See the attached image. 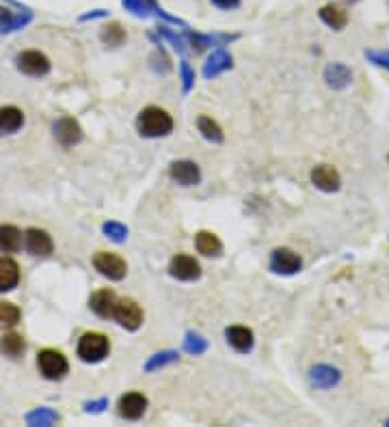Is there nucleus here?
<instances>
[{
	"label": "nucleus",
	"mask_w": 389,
	"mask_h": 427,
	"mask_svg": "<svg viewBox=\"0 0 389 427\" xmlns=\"http://www.w3.org/2000/svg\"><path fill=\"white\" fill-rule=\"evenodd\" d=\"M137 129L143 138H162L173 132V119L158 106L143 108L137 117Z\"/></svg>",
	"instance_id": "obj_1"
},
{
	"label": "nucleus",
	"mask_w": 389,
	"mask_h": 427,
	"mask_svg": "<svg viewBox=\"0 0 389 427\" xmlns=\"http://www.w3.org/2000/svg\"><path fill=\"white\" fill-rule=\"evenodd\" d=\"M110 352V341L102 332H85L78 339L76 354L83 363H102Z\"/></svg>",
	"instance_id": "obj_2"
},
{
	"label": "nucleus",
	"mask_w": 389,
	"mask_h": 427,
	"mask_svg": "<svg viewBox=\"0 0 389 427\" xmlns=\"http://www.w3.org/2000/svg\"><path fill=\"white\" fill-rule=\"evenodd\" d=\"M37 367H40L42 376L46 380H63L65 374L69 371V363L63 356V352L59 349H42L37 354Z\"/></svg>",
	"instance_id": "obj_3"
},
{
	"label": "nucleus",
	"mask_w": 389,
	"mask_h": 427,
	"mask_svg": "<svg viewBox=\"0 0 389 427\" xmlns=\"http://www.w3.org/2000/svg\"><path fill=\"white\" fill-rule=\"evenodd\" d=\"M94 268L106 276L108 281H121V278H126V272H128V266L126 262L115 255V253H106V251H98L94 255Z\"/></svg>",
	"instance_id": "obj_4"
},
{
	"label": "nucleus",
	"mask_w": 389,
	"mask_h": 427,
	"mask_svg": "<svg viewBox=\"0 0 389 427\" xmlns=\"http://www.w3.org/2000/svg\"><path fill=\"white\" fill-rule=\"evenodd\" d=\"M15 65H17V69L31 78H42L50 71V59L40 50H26L22 54H17Z\"/></svg>",
	"instance_id": "obj_5"
},
{
	"label": "nucleus",
	"mask_w": 389,
	"mask_h": 427,
	"mask_svg": "<svg viewBox=\"0 0 389 427\" xmlns=\"http://www.w3.org/2000/svg\"><path fill=\"white\" fill-rule=\"evenodd\" d=\"M113 318L117 324L126 330H139L143 326V309L137 300L132 298H119Z\"/></svg>",
	"instance_id": "obj_6"
},
{
	"label": "nucleus",
	"mask_w": 389,
	"mask_h": 427,
	"mask_svg": "<svg viewBox=\"0 0 389 427\" xmlns=\"http://www.w3.org/2000/svg\"><path fill=\"white\" fill-rule=\"evenodd\" d=\"M303 268V259L299 257V253H294L292 248H275L270 253V270L275 274L282 276H292Z\"/></svg>",
	"instance_id": "obj_7"
},
{
	"label": "nucleus",
	"mask_w": 389,
	"mask_h": 427,
	"mask_svg": "<svg viewBox=\"0 0 389 427\" xmlns=\"http://www.w3.org/2000/svg\"><path fill=\"white\" fill-rule=\"evenodd\" d=\"M52 134L63 147H74L83 140V127L74 117H61V119L54 121Z\"/></svg>",
	"instance_id": "obj_8"
},
{
	"label": "nucleus",
	"mask_w": 389,
	"mask_h": 427,
	"mask_svg": "<svg viewBox=\"0 0 389 427\" xmlns=\"http://www.w3.org/2000/svg\"><path fill=\"white\" fill-rule=\"evenodd\" d=\"M169 274L173 278H178V281H197V278L201 276V266L195 257L180 253L171 259Z\"/></svg>",
	"instance_id": "obj_9"
},
{
	"label": "nucleus",
	"mask_w": 389,
	"mask_h": 427,
	"mask_svg": "<svg viewBox=\"0 0 389 427\" xmlns=\"http://www.w3.org/2000/svg\"><path fill=\"white\" fill-rule=\"evenodd\" d=\"M169 177L180 185H197L201 181V169L193 160H175L169 166Z\"/></svg>",
	"instance_id": "obj_10"
},
{
	"label": "nucleus",
	"mask_w": 389,
	"mask_h": 427,
	"mask_svg": "<svg viewBox=\"0 0 389 427\" xmlns=\"http://www.w3.org/2000/svg\"><path fill=\"white\" fill-rule=\"evenodd\" d=\"M309 177H311V183L322 192H338L340 185H342V177H340L338 169L336 166H331V164L316 166Z\"/></svg>",
	"instance_id": "obj_11"
},
{
	"label": "nucleus",
	"mask_w": 389,
	"mask_h": 427,
	"mask_svg": "<svg viewBox=\"0 0 389 427\" xmlns=\"http://www.w3.org/2000/svg\"><path fill=\"white\" fill-rule=\"evenodd\" d=\"M240 35H225V33H218V35H201V33H191L187 30V42L191 44L193 52L199 54L206 48H221V46H227L232 42H236Z\"/></svg>",
	"instance_id": "obj_12"
},
{
	"label": "nucleus",
	"mask_w": 389,
	"mask_h": 427,
	"mask_svg": "<svg viewBox=\"0 0 389 427\" xmlns=\"http://www.w3.org/2000/svg\"><path fill=\"white\" fill-rule=\"evenodd\" d=\"M342 380V371L333 365H316L309 369V384L320 391H329V388L338 386Z\"/></svg>",
	"instance_id": "obj_13"
},
{
	"label": "nucleus",
	"mask_w": 389,
	"mask_h": 427,
	"mask_svg": "<svg viewBox=\"0 0 389 427\" xmlns=\"http://www.w3.org/2000/svg\"><path fill=\"white\" fill-rule=\"evenodd\" d=\"M232 67H234L232 54L227 50H223V48H216L208 57V61L203 63V71L201 73H203V78H206V80H212V78L221 76V73L232 69Z\"/></svg>",
	"instance_id": "obj_14"
},
{
	"label": "nucleus",
	"mask_w": 389,
	"mask_h": 427,
	"mask_svg": "<svg viewBox=\"0 0 389 427\" xmlns=\"http://www.w3.org/2000/svg\"><path fill=\"white\" fill-rule=\"evenodd\" d=\"M117 300H119V298L115 296L113 289H100V291H96V293L89 298V307H91V311L98 315V318L110 320V318H113V313H115Z\"/></svg>",
	"instance_id": "obj_15"
},
{
	"label": "nucleus",
	"mask_w": 389,
	"mask_h": 427,
	"mask_svg": "<svg viewBox=\"0 0 389 427\" xmlns=\"http://www.w3.org/2000/svg\"><path fill=\"white\" fill-rule=\"evenodd\" d=\"M119 415L123 417V419H128V421H139L143 415H145V410H147V397L143 395V393H137V391H132V393H126L121 399H119Z\"/></svg>",
	"instance_id": "obj_16"
},
{
	"label": "nucleus",
	"mask_w": 389,
	"mask_h": 427,
	"mask_svg": "<svg viewBox=\"0 0 389 427\" xmlns=\"http://www.w3.org/2000/svg\"><path fill=\"white\" fill-rule=\"evenodd\" d=\"M24 239H26V251L35 257H50L54 251L52 237L44 229H28Z\"/></svg>",
	"instance_id": "obj_17"
},
{
	"label": "nucleus",
	"mask_w": 389,
	"mask_h": 427,
	"mask_svg": "<svg viewBox=\"0 0 389 427\" xmlns=\"http://www.w3.org/2000/svg\"><path fill=\"white\" fill-rule=\"evenodd\" d=\"M322 78H325V82H327L329 89L342 91V89H346L350 82H353V71H350V67L344 65V63H329V65L325 67Z\"/></svg>",
	"instance_id": "obj_18"
},
{
	"label": "nucleus",
	"mask_w": 389,
	"mask_h": 427,
	"mask_svg": "<svg viewBox=\"0 0 389 427\" xmlns=\"http://www.w3.org/2000/svg\"><path fill=\"white\" fill-rule=\"evenodd\" d=\"M225 339H227V343L236 352H240V354H247V352H251L253 345H255L253 330L247 328V326H230V328H225Z\"/></svg>",
	"instance_id": "obj_19"
},
{
	"label": "nucleus",
	"mask_w": 389,
	"mask_h": 427,
	"mask_svg": "<svg viewBox=\"0 0 389 427\" xmlns=\"http://www.w3.org/2000/svg\"><path fill=\"white\" fill-rule=\"evenodd\" d=\"M33 20V11L24 9V11H11L7 7L0 5V33H13V30H20L26 24H31Z\"/></svg>",
	"instance_id": "obj_20"
},
{
	"label": "nucleus",
	"mask_w": 389,
	"mask_h": 427,
	"mask_svg": "<svg viewBox=\"0 0 389 427\" xmlns=\"http://www.w3.org/2000/svg\"><path fill=\"white\" fill-rule=\"evenodd\" d=\"M24 125V113L17 106H3L0 108V136L15 134Z\"/></svg>",
	"instance_id": "obj_21"
},
{
	"label": "nucleus",
	"mask_w": 389,
	"mask_h": 427,
	"mask_svg": "<svg viewBox=\"0 0 389 427\" xmlns=\"http://www.w3.org/2000/svg\"><path fill=\"white\" fill-rule=\"evenodd\" d=\"M17 283H20V266L9 257H0V293L15 289Z\"/></svg>",
	"instance_id": "obj_22"
},
{
	"label": "nucleus",
	"mask_w": 389,
	"mask_h": 427,
	"mask_svg": "<svg viewBox=\"0 0 389 427\" xmlns=\"http://www.w3.org/2000/svg\"><path fill=\"white\" fill-rule=\"evenodd\" d=\"M195 246L203 257H218L223 253V242L212 231H199L195 235Z\"/></svg>",
	"instance_id": "obj_23"
},
{
	"label": "nucleus",
	"mask_w": 389,
	"mask_h": 427,
	"mask_svg": "<svg viewBox=\"0 0 389 427\" xmlns=\"http://www.w3.org/2000/svg\"><path fill=\"white\" fill-rule=\"evenodd\" d=\"M22 248V231L13 225H0V253H17Z\"/></svg>",
	"instance_id": "obj_24"
},
{
	"label": "nucleus",
	"mask_w": 389,
	"mask_h": 427,
	"mask_svg": "<svg viewBox=\"0 0 389 427\" xmlns=\"http://www.w3.org/2000/svg\"><path fill=\"white\" fill-rule=\"evenodd\" d=\"M318 15H320V20L333 30H342L348 24V13L338 5H325L318 11Z\"/></svg>",
	"instance_id": "obj_25"
},
{
	"label": "nucleus",
	"mask_w": 389,
	"mask_h": 427,
	"mask_svg": "<svg viewBox=\"0 0 389 427\" xmlns=\"http://www.w3.org/2000/svg\"><path fill=\"white\" fill-rule=\"evenodd\" d=\"M197 129H199L201 136L206 138L208 143L221 145V143L225 140V134H223V129H221V125L212 117H208V115H201L197 119Z\"/></svg>",
	"instance_id": "obj_26"
},
{
	"label": "nucleus",
	"mask_w": 389,
	"mask_h": 427,
	"mask_svg": "<svg viewBox=\"0 0 389 427\" xmlns=\"http://www.w3.org/2000/svg\"><path fill=\"white\" fill-rule=\"evenodd\" d=\"M26 349V343L20 335H15V332H9L3 339H0V354H5L9 358H20Z\"/></svg>",
	"instance_id": "obj_27"
},
{
	"label": "nucleus",
	"mask_w": 389,
	"mask_h": 427,
	"mask_svg": "<svg viewBox=\"0 0 389 427\" xmlns=\"http://www.w3.org/2000/svg\"><path fill=\"white\" fill-rule=\"evenodd\" d=\"M178 361H180V354L175 349H164V352H158V354L150 356V361L143 365V371L145 374H152V371H158V369H162L166 365H173Z\"/></svg>",
	"instance_id": "obj_28"
},
{
	"label": "nucleus",
	"mask_w": 389,
	"mask_h": 427,
	"mask_svg": "<svg viewBox=\"0 0 389 427\" xmlns=\"http://www.w3.org/2000/svg\"><path fill=\"white\" fill-rule=\"evenodd\" d=\"M59 412H54L52 408H37V410L26 415V423L33 427H50L54 423H59Z\"/></svg>",
	"instance_id": "obj_29"
},
{
	"label": "nucleus",
	"mask_w": 389,
	"mask_h": 427,
	"mask_svg": "<svg viewBox=\"0 0 389 427\" xmlns=\"http://www.w3.org/2000/svg\"><path fill=\"white\" fill-rule=\"evenodd\" d=\"M121 5L128 13L137 17H150L160 7L158 0H121Z\"/></svg>",
	"instance_id": "obj_30"
},
{
	"label": "nucleus",
	"mask_w": 389,
	"mask_h": 427,
	"mask_svg": "<svg viewBox=\"0 0 389 427\" xmlns=\"http://www.w3.org/2000/svg\"><path fill=\"white\" fill-rule=\"evenodd\" d=\"M100 39L106 46H110V48H117V46H121L126 42V30H123V26L119 22H110V24H106L102 28Z\"/></svg>",
	"instance_id": "obj_31"
},
{
	"label": "nucleus",
	"mask_w": 389,
	"mask_h": 427,
	"mask_svg": "<svg viewBox=\"0 0 389 427\" xmlns=\"http://www.w3.org/2000/svg\"><path fill=\"white\" fill-rule=\"evenodd\" d=\"M22 318V311L13 302H0V328H13Z\"/></svg>",
	"instance_id": "obj_32"
},
{
	"label": "nucleus",
	"mask_w": 389,
	"mask_h": 427,
	"mask_svg": "<svg viewBox=\"0 0 389 427\" xmlns=\"http://www.w3.org/2000/svg\"><path fill=\"white\" fill-rule=\"evenodd\" d=\"M184 349L193 356H201L208 352V339H203L197 332H187V337H184Z\"/></svg>",
	"instance_id": "obj_33"
},
{
	"label": "nucleus",
	"mask_w": 389,
	"mask_h": 427,
	"mask_svg": "<svg viewBox=\"0 0 389 427\" xmlns=\"http://www.w3.org/2000/svg\"><path fill=\"white\" fill-rule=\"evenodd\" d=\"M102 231L108 239H113L115 244H123L128 239V227L121 225V222H115V220H108L102 225Z\"/></svg>",
	"instance_id": "obj_34"
},
{
	"label": "nucleus",
	"mask_w": 389,
	"mask_h": 427,
	"mask_svg": "<svg viewBox=\"0 0 389 427\" xmlns=\"http://www.w3.org/2000/svg\"><path fill=\"white\" fill-rule=\"evenodd\" d=\"M158 35L162 37V39L169 42L178 54H184V52H187V42H184V37L178 35L175 30H171L169 26H160V28H158Z\"/></svg>",
	"instance_id": "obj_35"
},
{
	"label": "nucleus",
	"mask_w": 389,
	"mask_h": 427,
	"mask_svg": "<svg viewBox=\"0 0 389 427\" xmlns=\"http://www.w3.org/2000/svg\"><path fill=\"white\" fill-rule=\"evenodd\" d=\"M180 78H182V91H184V96H187V93H191V89L195 87V71L187 59L180 61Z\"/></svg>",
	"instance_id": "obj_36"
},
{
	"label": "nucleus",
	"mask_w": 389,
	"mask_h": 427,
	"mask_svg": "<svg viewBox=\"0 0 389 427\" xmlns=\"http://www.w3.org/2000/svg\"><path fill=\"white\" fill-rule=\"evenodd\" d=\"M365 59L377 67L389 69V50H365Z\"/></svg>",
	"instance_id": "obj_37"
},
{
	"label": "nucleus",
	"mask_w": 389,
	"mask_h": 427,
	"mask_svg": "<svg viewBox=\"0 0 389 427\" xmlns=\"http://www.w3.org/2000/svg\"><path fill=\"white\" fill-rule=\"evenodd\" d=\"M108 408V397H100V399H94V401H87L85 403V412H94V415H100Z\"/></svg>",
	"instance_id": "obj_38"
},
{
	"label": "nucleus",
	"mask_w": 389,
	"mask_h": 427,
	"mask_svg": "<svg viewBox=\"0 0 389 427\" xmlns=\"http://www.w3.org/2000/svg\"><path fill=\"white\" fill-rule=\"evenodd\" d=\"M210 3H212L216 9H223V11H232V9H238V7H240V0H210Z\"/></svg>",
	"instance_id": "obj_39"
},
{
	"label": "nucleus",
	"mask_w": 389,
	"mask_h": 427,
	"mask_svg": "<svg viewBox=\"0 0 389 427\" xmlns=\"http://www.w3.org/2000/svg\"><path fill=\"white\" fill-rule=\"evenodd\" d=\"M102 17H108L106 9H96V11H89L80 15V22H91V20H102Z\"/></svg>",
	"instance_id": "obj_40"
},
{
	"label": "nucleus",
	"mask_w": 389,
	"mask_h": 427,
	"mask_svg": "<svg viewBox=\"0 0 389 427\" xmlns=\"http://www.w3.org/2000/svg\"><path fill=\"white\" fill-rule=\"evenodd\" d=\"M385 425H389V419H387V421H385Z\"/></svg>",
	"instance_id": "obj_41"
}]
</instances>
